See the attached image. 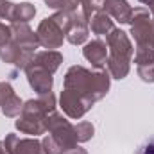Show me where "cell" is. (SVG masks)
<instances>
[{"label": "cell", "instance_id": "6da1fadb", "mask_svg": "<svg viewBox=\"0 0 154 154\" xmlns=\"http://www.w3.org/2000/svg\"><path fill=\"white\" fill-rule=\"evenodd\" d=\"M109 81H111V75L106 70L91 72L84 66L75 65V66H70L65 75V90L77 93L90 104H95L108 93Z\"/></svg>", "mask_w": 154, "mask_h": 154}, {"label": "cell", "instance_id": "7a4b0ae2", "mask_svg": "<svg viewBox=\"0 0 154 154\" xmlns=\"http://www.w3.org/2000/svg\"><path fill=\"white\" fill-rule=\"evenodd\" d=\"M54 111H56V97L50 91V93L39 95L38 99L23 102L22 113L18 115L14 125L23 134H32V136L43 134L47 131V118Z\"/></svg>", "mask_w": 154, "mask_h": 154}, {"label": "cell", "instance_id": "3957f363", "mask_svg": "<svg viewBox=\"0 0 154 154\" xmlns=\"http://www.w3.org/2000/svg\"><path fill=\"white\" fill-rule=\"evenodd\" d=\"M131 36L136 47H147L154 50V20L147 7H134L131 13Z\"/></svg>", "mask_w": 154, "mask_h": 154}, {"label": "cell", "instance_id": "277c9868", "mask_svg": "<svg viewBox=\"0 0 154 154\" xmlns=\"http://www.w3.org/2000/svg\"><path fill=\"white\" fill-rule=\"evenodd\" d=\"M47 131L61 145L63 151H68V149H72V147L77 145V136H75L74 125L63 115H59L57 111L48 115V118H47Z\"/></svg>", "mask_w": 154, "mask_h": 154}, {"label": "cell", "instance_id": "5b68a950", "mask_svg": "<svg viewBox=\"0 0 154 154\" xmlns=\"http://www.w3.org/2000/svg\"><path fill=\"white\" fill-rule=\"evenodd\" d=\"M106 45H108V50H109L108 57L120 59V61H125V63L133 61L134 47H133L131 39L127 36V32H124L122 29H113L109 32V36L106 38Z\"/></svg>", "mask_w": 154, "mask_h": 154}, {"label": "cell", "instance_id": "8992f818", "mask_svg": "<svg viewBox=\"0 0 154 154\" xmlns=\"http://www.w3.org/2000/svg\"><path fill=\"white\" fill-rule=\"evenodd\" d=\"M38 39L39 45L48 48V50H54V48H59L63 45V39L66 38L63 27L59 25V22L54 18V16H48L45 20H41V23L38 25Z\"/></svg>", "mask_w": 154, "mask_h": 154}, {"label": "cell", "instance_id": "52a82bcc", "mask_svg": "<svg viewBox=\"0 0 154 154\" xmlns=\"http://www.w3.org/2000/svg\"><path fill=\"white\" fill-rule=\"evenodd\" d=\"M59 106L63 109V113L68 116V118H82L86 115L93 104H90L88 100H84L82 97H79L77 93L70 91V90H63L61 91V97H59Z\"/></svg>", "mask_w": 154, "mask_h": 154}, {"label": "cell", "instance_id": "ba28073f", "mask_svg": "<svg viewBox=\"0 0 154 154\" xmlns=\"http://www.w3.org/2000/svg\"><path fill=\"white\" fill-rule=\"evenodd\" d=\"M34 54L36 52H29V50L18 47L14 41H9L5 47L0 48V59L4 63H7V65H13V66L20 68V70H25L27 68V65L32 61Z\"/></svg>", "mask_w": 154, "mask_h": 154}, {"label": "cell", "instance_id": "9c48e42d", "mask_svg": "<svg viewBox=\"0 0 154 154\" xmlns=\"http://www.w3.org/2000/svg\"><path fill=\"white\" fill-rule=\"evenodd\" d=\"M90 34V18L77 9L74 13H70V27L66 32V39L72 45H82Z\"/></svg>", "mask_w": 154, "mask_h": 154}, {"label": "cell", "instance_id": "30bf717a", "mask_svg": "<svg viewBox=\"0 0 154 154\" xmlns=\"http://www.w3.org/2000/svg\"><path fill=\"white\" fill-rule=\"evenodd\" d=\"M7 154H43L41 142L36 138H18L14 133H9L4 140Z\"/></svg>", "mask_w": 154, "mask_h": 154}, {"label": "cell", "instance_id": "8fae6325", "mask_svg": "<svg viewBox=\"0 0 154 154\" xmlns=\"http://www.w3.org/2000/svg\"><path fill=\"white\" fill-rule=\"evenodd\" d=\"M11 41H14L18 47L29 50V52H36V48L39 47V39L38 34L29 27V23H11Z\"/></svg>", "mask_w": 154, "mask_h": 154}, {"label": "cell", "instance_id": "7c38bea8", "mask_svg": "<svg viewBox=\"0 0 154 154\" xmlns=\"http://www.w3.org/2000/svg\"><path fill=\"white\" fill-rule=\"evenodd\" d=\"M25 74H27V81L31 84V88L38 93V95H45V93H50L52 91V84H54V79H52V74L39 68V66H34V65H27L25 68Z\"/></svg>", "mask_w": 154, "mask_h": 154}, {"label": "cell", "instance_id": "4fadbf2b", "mask_svg": "<svg viewBox=\"0 0 154 154\" xmlns=\"http://www.w3.org/2000/svg\"><path fill=\"white\" fill-rule=\"evenodd\" d=\"M22 108H23V102L22 99L14 93L13 86L9 82H0V109L5 116H18L22 113Z\"/></svg>", "mask_w": 154, "mask_h": 154}, {"label": "cell", "instance_id": "5bb4252c", "mask_svg": "<svg viewBox=\"0 0 154 154\" xmlns=\"http://www.w3.org/2000/svg\"><path fill=\"white\" fill-rule=\"evenodd\" d=\"M108 54H109L108 45H106L102 39H93V41L86 43L84 48H82L84 59H88V61L91 63V66H95V68H99V70L106 66Z\"/></svg>", "mask_w": 154, "mask_h": 154}, {"label": "cell", "instance_id": "9a60e30c", "mask_svg": "<svg viewBox=\"0 0 154 154\" xmlns=\"http://www.w3.org/2000/svg\"><path fill=\"white\" fill-rule=\"evenodd\" d=\"M100 11H104L106 14L113 16L120 23H129L133 7L127 4V0H104Z\"/></svg>", "mask_w": 154, "mask_h": 154}, {"label": "cell", "instance_id": "2e32d148", "mask_svg": "<svg viewBox=\"0 0 154 154\" xmlns=\"http://www.w3.org/2000/svg\"><path fill=\"white\" fill-rule=\"evenodd\" d=\"M61 63H63V56H61L57 50L36 52L34 57H32V61H31V65L39 66V68H43V70H47V72H50V74H54V72L61 66Z\"/></svg>", "mask_w": 154, "mask_h": 154}, {"label": "cell", "instance_id": "e0dca14e", "mask_svg": "<svg viewBox=\"0 0 154 154\" xmlns=\"http://www.w3.org/2000/svg\"><path fill=\"white\" fill-rule=\"evenodd\" d=\"M90 27H91V32L97 34V36H109V32L115 29V23L111 20L109 14H106L104 11H97L91 20H90Z\"/></svg>", "mask_w": 154, "mask_h": 154}, {"label": "cell", "instance_id": "ac0fdd59", "mask_svg": "<svg viewBox=\"0 0 154 154\" xmlns=\"http://www.w3.org/2000/svg\"><path fill=\"white\" fill-rule=\"evenodd\" d=\"M36 14V7L29 2H22V4H14L13 7V14H11V23H27L29 20H32Z\"/></svg>", "mask_w": 154, "mask_h": 154}, {"label": "cell", "instance_id": "d6986e66", "mask_svg": "<svg viewBox=\"0 0 154 154\" xmlns=\"http://www.w3.org/2000/svg\"><path fill=\"white\" fill-rule=\"evenodd\" d=\"M45 4L50 9L63 11V13H74V11L79 9V5H81L79 0H45Z\"/></svg>", "mask_w": 154, "mask_h": 154}, {"label": "cell", "instance_id": "ffe728a7", "mask_svg": "<svg viewBox=\"0 0 154 154\" xmlns=\"http://www.w3.org/2000/svg\"><path fill=\"white\" fill-rule=\"evenodd\" d=\"M74 129H75L77 143H79V142H88V140H91V138H93V133H95L91 122H86V120H82V122H79L77 125H74Z\"/></svg>", "mask_w": 154, "mask_h": 154}, {"label": "cell", "instance_id": "44dd1931", "mask_svg": "<svg viewBox=\"0 0 154 154\" xmlns=\"http://www.w3.org/2000/svg\"><path fill=\"white\" fill-rule=\"evenodd\" d=\"M134 63L138 66L154 63V50L147 48V47H136V50H134Z\"/></svg>", "mask_w": 154, "mask_h": 154}, {"label": "cell", "instance_id": "7402d4cb", "mask_svg": "<svg viewBox=\"0 0 154 154\" xmlns=\"http://www.w3.org/2000/svg\"><path fill=\"white\" fill-rule=\"evenodd\" d=\"M41 149H43V154H63L65 151L61 149V145L50 136L47 134L43 140H41Z\"/></svg>", "mask_w": 154, "mask_h": 154}, {"label": "cell", "instance_id": "603a6c76", "mask_svg": "<svg viewBox=\"0 0 154 154\" xmlns=\"http://www.w3.org/2000/svg\"><path fill=\"white\" fill-rule=\"evenodd\" d=\"M138 75L143 82H154V63L151 65H140L138 66Z\"/></svg>", "mask_w": 154, "mask_h": 154}, {"label": "cell", "instance_id": "cb8c5ba5", "mask_svg": "<svg viewBox=\"0 0 154 154\" xmlns=\"http://www.w3.org/2000/svg\"><path fill=\"white\" fill-rule=\"evenodd\" d=\"M13 7H14L13 2H9V0H0V20H9V22H11Z\"/></svg>", "mask_w": 154, "mask_h": 154}, {"label": "cell", "instance_id": "d4e9b609", "mask_svg": "<svg viewBox=\"0 0 154 154\" xmlns=\"http://www.w3.org/2000/svg\"><path fill=\"white\" fill-rule=\"evenodd\" d=\"M11 36H13V34H11V27L0 22V48L5 47V45L11 41Z\"/></svg>", "mask_w": 154, "mask_h": 154}, {"label": "cell", "instance_id": "484cf974", "mask_svg": "<svg viewBox=\"0 0 154 154\" xmlns=\"http://www.w3.org/2000/svg\"><path fill=\"white\" fill-rule=\"evenodd\" d=\"M134 154H154V136H151L149 140H145Z\"/></svg>", "mask_w": 154, "mask_h": 154}, {"label": "cell", "instance_id": "4316f807", "mask_svg": "<svg viewBox=\"0 0 154 154\" xmlns=\"http://www.w3.org/2000/svg\"><path fill=\"white\" fill-rule=\"evenodd\" d=\"M63 154H88L82 147H79V145H75V147H72V149H68V151H65Z\"/></svg>", "mask_w": 154, "mask_h": 154}, {"label": "cell", "instance_id": "83f0119b", "mask_svg": "<svg viewBox=\"0 0 154 154\" xmlns=\"http://www.w3.org/2000/svg\"><path fill=\"white\" fill-rule=\"evenodd\" d=\"M147 5H149V11L152 13V20H154V0H149V2H147Z\"/></svg>", "mask_w": 154, "mask_h": 154}, {"label": "cell", "instance_id": "f1b7e54d", "mask_svg": "<svg viewBox=\"0 0 154 154\" xmlns=\"http://www.w3.org/2000/svg\"><path fill=\"white\" fill-rule=\"evenodd\" d=\"M0 154H7L5 147H4V142H0Z\"/></svg>", "mask_w": 154, "mask_h": 154}, {"label": "cell", "instance_id": "f546056e", "mask_svg": "<svg viewBox=\"0 0 154 154\" xmlns=\"http://www.w3.org/2000/svg\"><path fill=\"white\" fill-rule=\"evenodd\" d=\"M138 2H142V4H147V2H149V0H138Z\"/></svg>", "mask_w": 154, "mask_h": 154}]
</instances>
